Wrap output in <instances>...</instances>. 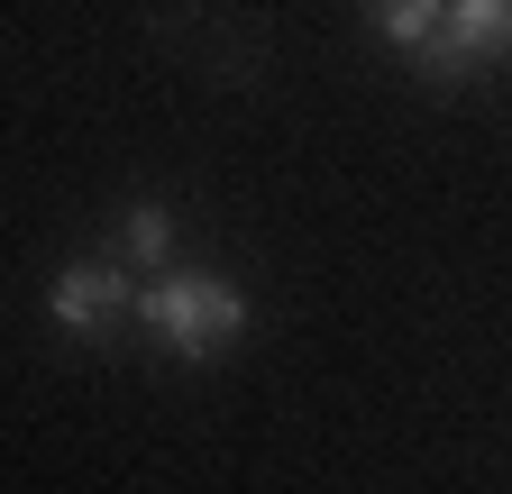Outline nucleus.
<instances>
[{
    "mask_svg": "<svg viewBox=\"0 0 512 494\" xmlns=\"http://www.w3.org/2000/svg\"><path fill=\"white\" fill-rule=\"evenodd\" d=\"M138 312H147V330H156L183 366H202V357H220V348L247 330V293H238L229 275H202V266H165V275L138 293Z\"/></svg>",
    "mask_w": 512,
    "mask_h": 494,
    "instance_id": "obj_1",
    "label": "nucleus"
},
{
    "mask_svg": "<svg viewBox=\"0 0 512 494\" xmlns=\"http://www.w3.org/2000/svg\"><path fill=\"white\" fill-rule=\"evenodd\" d=\"M46 312H55V330L101 339V330H119L128 312H138V275H128L119 257H83V266H64L46 284Z\"/></svg>",
    "mask_w": 512,
    "mask_h": 494,
    "instance_id": "obj_2",
    "label": "nucleus"
},
{
    "mask_svg": "<svg viewBox=\"0 0 512 494\" xmlns=\"http://www.w3.org/2000/svg\"><path fill=\"white\" fill-rule=\"evenodd\" d=\"M494 55H512V0H448V28L421 55V74L430 83H467V74L494 65Z\"/></svg>",
    "mask_w": 512,
    "mask_h": 494,
    "instance_id": "obj_3",
    "label": "nucleus"
},
{
    "mask_svg": "<svg viewBox=\"0 0 512 494\" xmlns=\"http://www.w3.org/2000/svg\"><path fill=\"white\" fill-rule=\"evenodd\" d=\"M165 257H174V211H165V202H138V211L119 220V266H128V275H138V266L165 275Z\"/></svg>",
    "mask_w": 512,
    "mask_h": 494,
    "instance_id": "obj_4",
    "label": "nucleus"
},
{
    "mask_svg": "<svg viewBox=\"0 0 512 494\" xmlns=\"http://www.w3.org/2000/svg\"><path fill=\"white\" fill-rule=\"evenodd\" d=\"M375 28L394 37L403 55H430L439 28H448V0H375Z\"/></svg>",
    "mask_w": 512,
    "mask_h": 494,
    "instance_id": "obj_5",
    "label": "nucleus"
}]
</instances>
